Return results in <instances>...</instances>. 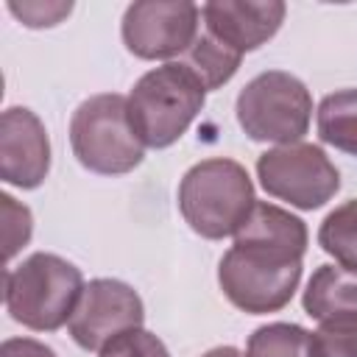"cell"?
<instances>
[{"instance_id": "cell-12", "label": "cell", "mask_w": 357, "mask_h": 357, "mask_svg": "<svg viewBox=\"0 0 357 357\" xmlns=\"http://www.w3.org/2000/svg\"><path fill=\"white\" fill-rule=\"evenodd\" d=\"M301 304L315 321L357 315V271L343 265H321L310 276Z\"/></svg>"}, {"instance_id": "cell-18", "label": "cell", "mask_w": 357, "mask_h": 357, "mask_svg": "<svg viewBox=\"0 0 357 357\" xmlns=\"http://www.w3.org/2000/svg\"><path fill=\"white\" fill-rule=\"evenodd\" d=\"M0 206H3V257L11 259L28 240H31V209L25 204H17L8 192L0 195Z\"/></svg>"}, {"instance_id": "cell-10", "label": "cell", "mask_w": 357, "mask_h": 357, "mask_svg": "<svg viewBox=\"0 0 357 357\" xmlns=\"http://www.w3.org/2000/svg\"><path fill=\"white\" fill-rule=\"evenodd\" d=\"M50 139L42 120L25 109L11 106L0 117V176L6 184L33 190L47 178Z\"/></svg>"}, {"instance_id": "cell-14", "label": "cell", "mask_w": 357, "mask_h": 357, "mask_svg": "<svg viewBox=\"0 0 357 357\" xmlns=\"http://www.w3.org/2000/svg\"><path fill=\"white\" fill-rule=\"evenodd\" d=\"M318 137L326 145L357 156V89H337L321 100Z\"/></svg>"}, {"instance_id": "cell-22", "label": "cell", "mask_w": 357, "mask_h": 357, "mask_svg": "<svg viewBox=\"0 0 357 357\" xmlns=\"http://www.w3.org/2000/svg\"><path fill=\"white\" fill-rule=\"evenodd\" d=\"M204 357H243L234 346H218V349H209Z\"/></svg>"}, {"instance_id": "cell-5", "label": "cell", "mask_w": 357, "mask_h": 357, "mask_svg": "<svg viewBox=\"0 0 357 357\" xmlns=\"http://www.w3.org/2000/svg\"><path fill=\"white\" fill-rule=\"evenodd\" d=\"M301 279V257L254 243H234L220 265L218 284L243 312L265 315L290 304Z\"/></svg>"}, {"instance_id": "cell-16", "label": "cell", "mask_w": 357, "mask_h": 357, "mask_svg": "<svg viewBox=\"0 0 357 357\" xmlns=\"http://www.w3.org/2000/svg\"><path fill=\"white\" fill-rule=\"evenodd\" d=\"M245 357H310V332L298 324H265L248 337Z\"/></svg>"}, {"instance_id": "cell-15", "label": "cell", "mask_w": 357, "mask_h": 357, "mask_svg": "<svg viewBox=\"0 0 357 357\" xmlns=\"http://www.w3.org/2000/svg\"><path fill=\"white\" fill-rule=\"evenodd\" d=\"M318 245L335 257L337 265L357 271V198L335 206L321 229H318Z\"/></svg>"}, {"instance_id": "cell-2", "label": "cell", "mask_w": 357, "mask_h": 357, "mask_svg": "<svg viewBox=\"0 0 357 357\" xmlns=\"http://www.w3.org/2000/svg\"><path fill=\"white\" fill-rule=\"evenodd\" d=\"M3 287L6 310L17 324L33 332H53L70 324L84 293V276L64 257L36 251L6 271Z\"/></svg>"}, {"instance_id": "cell-13", "label": "cell", "mask_w": 357, "mask_h": 357, "mask_svg": "<svg viewBox=\"0 0 357 357\" xmlns=\"http://www.w3.org/2000/svg\"><path fill=\"white\" fill-rule=\"evenodd\" d=\"M240 53L231 50L229 45H223L218 36H212L209 31H201L195 36V42L190 45V50L178 59L201 84L204 89H218L223 86L240 67Z\"/></svg>"}, {"instance_id": "cell-11", "label": "cell", "mask_w": 357, "mask_h": 357, "mask_svg": "<svg viewBox=\"0 0 357 357\" xmlns=\"http://www.w3.org/2000/svg\"><path fill=\"white\" fill-rule=\"evenodd\" d=\"M284 3L279 0H212L201 6L204 31L218 36L223 45L237 50L240 56L265 45L284 20Z\"/></svg>"}, {"instance_id": "cell-9", "label": "cell", "mask_w": 357, "mask_h": 357, "mask_svg": "<svg viewBox=\"0 0 357 357\" xmlns=\"http://www.w3.org/2000/svg\"><path fill=\"white\" fill-rule=\"evenodd\" d=\"M145 307L139 293L120 279H92L84 284L78 307L70 318V337L86 349L100 351L112 337L142 326Z\"/></svg>"}, {"instance_id": "cell-20", "label": "cell", "mask_w": 357, "mask_h": 357, "mask_svg": "<svg viewBox=\"0 0 357 357\" xmlns=\"http://www.w3.org/2000/svg\"><path fill=\"white\" fill-rule=\"evenodd\" d=\"M8 11L22 25H28V28H53L64 17H70L73 3L70 0L67 3H56V0H47V3H42V0H22V3H17V0H8Z\"/></svg>"}, {"instance_id": "cell-8", "label": "cell", "mask_w": 357, "mask_h": 357, "mask_svg": "<svg viewBox=\"0 0 357 357\" xmlns=\"http://www.w3.org/2000/svg\"><path fill=\"white\" fill-rule=\"evenodd\" d=\"M201 25V8L190 0H139L123 14V42L137 59L184 56Z\"/></svg>"}, {"instance_id": "cell-1", "label": "cell", "mask_w": 357, "mask_h": 357, "mask_svg": "<svg viewBox=\"0 0 357 357\" xmlns=\"http://www.w3.org/2000/svg\"><path fill=\"white\" fill-rule=\"evenodd\" d=\"M254 204V184L234 159H204L192 165L178 184L181 218L206 240L234 237Z\"/></svg>"}, {"instance_id": "cell-17", "label": "cell", "mask_w": 357, "mask_h": 357, "mask_svg": "<svg viewBox=\"0 0 357 357\" xmlns=\"http://www.w3.org/2000/svg\"><path fill=\"white\" fill-rule=\"evenodd\" d=\"M310 357H357V315L321 321L310 332Z\"/></svg>"}, {"instance_id": "cell-3", "label": "cell", "mask_w": 357, "mask_h": 357, "mask_svg": "<svg viewBox=\"0 0 357 357\" xmlns=\"http://www.w3.org/2000/svg\"><path fill=\"white\" fill-rule=\"evenodd\" d=\"M126 100L131 126L142 145L167 148L198 117L206 100V89L181 61H167L145 73Z\"/></svg>"}, {"instance_id": "cell-19", "label": "cell", "mask_w": 357, "mask_h": 357, "mask_svg": "<svg viewBox=\"0 0 357 357\" xmlns=\"http://www.w3.org/2000/svg\"><path fill=\"white\" fill-rule=\"evenodd\" d=\"M98 357H170V351L156 335L137 326V329H128V332L112 337L98 351Z\"/></svg>"}, {"instance_id": "cell-21", "label": "cell", "mask_w": 357, "mask_h": 357, "mask_svg": "<svg viewBox=\"0 0 357 357\" xmlns=\"http://www.w3.org/2000/svg\"><path fill=\"white\" fill-rule=\"evenodd\" d=\"M0 357H56V351L33 337H8L0 346Z\"/></svg>"}, {"instance_id": "cell-6", "label": "cell", "mask_w": 357, "mask_h": 357, "mask_svg": "<svg viewBox=\"0 0 357 357\" xmlns=\"http://www.w3.org/2000/svg\"><path fill=\"white\" fill-rule=\"evenodd\" d=\"M310 117V89L284 70L254 75L237 95V123L254 142L293 145L307 134Z\"/></svg>"}, {"instance_id": "cell-7", "label": "cell", "mask_w": 357, "mask_h": 357, "mask_svg": "<svg viewBox=\"0 0 357 357\" xmlns=\"http://www.w3.org/2000/svg\"><path fill=\"white\" fill-rule=\"evenodd\" d=\"M257 176L268 195L296 209H318L340 190V173L312 142L276 145L257 159Z\"/></svg>"}, {"instance_id": "cell-4", "label": "cell", "mask_w": 357, "mask_h": 357, "mask_svg": "<svg viewBox=\"0 0 357 357\" xmlns=\"http://www.w3.org/2000/svg\"><path fill=\"white\" fill-rule=\"evenodd\" d=\"M70 145L75 159L100 176L131 173L145 156V145L128 117V100L117 92L92 95L73 112Z\"/></svg>"}]
</instances>
